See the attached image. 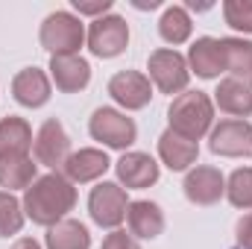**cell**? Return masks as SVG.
<instances>
[{
  "instance_id": "1",
  "label": "cell",
  "mask_w": 252,
  "mask_h": 249,
  "mask_svg": "<svg viewBox=\"0 0 252 249\" xmlns=\"http://www.w3.org/2000/svg\"><path fill=\"white\" fill-rule=\"evenodd\" d=\"M24 214L38 226H56L76 205V187L62 173H47L24 190Z\"/></svg>"
},
{
  "instance_id": "2",
  "label": "cell",
  "mask_w": 252,
  "mask_h": 249,
  "mask_svg": "<svg viewBox=\"0 0 252 249\" xmlns=\"http://www.w3.org/2000/svg\"><path fill=\"white\" fill-rule=\"evenodd\" d=\"M167 121H170V129L188 141H199L208 129H211V121H214V103L208 100V94L202 91H185L179 94L170 109H167Z\"/></svg>"
},
{
  "instance_id": "3",
  "label": "cell",
  "mask_w": 252,
  "mask_h": 249,
  "mask_svg": "<svg viewBox=\"0 0 252 249\" xmlns=\"http://www.w3.org/2000/svg\"><path fill=\"white\" fill-rule=\"evenodd\" d=\"M85 41V30L79 18L70 12H53L41 24V47L50 50L53 56H76V50Z\"/></svg>"
},
{
  "instance_id": "4",
  "label": "cell",
  "mask_w": 252,
  "mask_h": 249,
  "mask_svg": "<svg viewBox=\"0 0 252 249\" xmlns=\"http://www.w3.org/2000/svg\"><path fill=\"white\" fill-rule=\"evenodd\" d=\"M147 70H150V79L156 82V88L161 94H179L185 91L190 82V70H188V62L182 53L176 50H153L150 59H147Z\"/></svg>"
},
{
  "instance_id": "5",
  "label": "cell",
  "mask_w": 252,
  "mask_h": 249,
  "mask_svg": "<svg viewBox=\"0 0 252 249\" xmlns=\"http://www.w3.org/2000/svg\"><path fill=\"white\" fill-rule=\"evenodd\" d=\"M88 211H91V220L97 226L118 229L126 220V211H129L126 190L121 185H115V182H100L88 196Z\"/></svg>"
},
{
  "instance_id": "6",
  "label": "cell",
  "mask_w": 252,
  "mask_h": 249,
  "mask_svg": "<svg viewBox=\"0 0 252 249\" xmlns=\"http://www.w3.org/2000/svg\"><path fill=\"white\" fill-rule=\"evenodd\" d=\"M88 132L94 141H103L106 147L112 150H126L135 138H138V126L132 118H126L115 109H97L91 115V124H88Z\"/></svg>"
},
{
  "instance_id": "7",
  "label": "cell",
  "mask_w": 252,
  "mask_h": 249,
  "mask_svg": "<svg viewBox=\"0 0 252 249\" xmlns=\"http://www.w3.org/2000/svg\"><path fill=\"white\" fill-rule=\"evenodd\" d=\"M129 44V27L121 15H103L91 24L88 30V47L100 59H115L121 56Z\"/></svg>"
},
{
  "instance_id": "8",
  "label": "cell",
  "mask_w": 252,
  "mask_h": 249,
  "mask_svg": "<svg viewBox=\"0 0 252 249\" xmlns=\"http://www.w3.org/2000/svg\"><path fill=\"white\" fill-rule=\"evenodd\" d=\"M211 153L226 158H252V126L247 121H220L211 129Z\"/></svg>"
},
{
  "instance_id": "9",
  "label": "cell",
  "mask_w": 252,
  "mask_h": 249,
  "mask_svg": "<svg viewBox=\"0 0 252 249\" xmlns=\"http://www.w3.org/2000/svg\"><path fill=\"white\" fill-rule=\"evenodd\" d=\"M32 150H35V161L38 164L53 167V170L56 167H64V161L70 158V138H67L64 126L56 118L44 121L41 129H38V135H35Z\"/></svg>"
},
{
  "instance_id": "10",
  "label": "cell",
  "mask_w": 252,
  "mask_h": 249,
  "mask_svg": "<svg viewBox=\"0 0 252 249\" xmlns=\"http://www.w3.org/2000/svg\"><path fill=\"white\" fill-rule=\"evenodd\" d=\"M109 94H112V100L121 103L124 109L138 112V109H144V106L150 103L153 85H150V79H147L144 73H138V70H121V73H115V76L109 79Z\"/></svg>"
},
{
  "instance_id": "11",
  "label": "cell",
  "mask_w": 252,
  "mask_h": 249,
  "mask_svg": "<svg viewBox=\"0 0 252 249\" xmlns=\"http://www.w3.org/2000/svg\"><path fill=\"white\" fill-rule=\"evenodd\" d=\"M185 196H188L193 205H214L223 193H226V179L217 167H193L188 176H185Z\"/></svg>"
},
{
  "instance_id": "12",
  "label": "cell",
  "mask_w": 252,
  "mask_h": 249,
  "mask_svg": "<svg viewBox=\"0 0 252 249\" xmlns=\"http://www.w3.org/2000/svg\"><path fill=\"white\" fill-rule=\"evenodd\" d=\"M118 179L126 185V190H144V187L158 182V164L147 153H124L121 161L115 164Z\"/></svg>"
},
{
  "instance_id": "13",
  "label": "cell",
  "mask_w": 252,
  "mask_h": 249,
  "mask_svg": "<svg viewBox=\"0 0 252 249\" xmlns=\"http://www.w3.org/2000/svg\"><path fill=\"white\" fill-rule=\"evenodd\" d=\"M12 97L27 106V109H38L50 100V79L44 70L38 67H24L15 79H12Z\"/></svg>"
},
{
  "instance_id": "14",
  "label": "cell",
  "mask_w": 252,
  "mask_h": 249,
  "mask_svg": "<svg viewBox=\"0 0 252 249\" xmlns=\"http://www.w3.org/2000/svg\"><path fill=\"white\" fill-rule=\"evenodd\" d=\"M50 76H53L59 91L76 94L91 82V64L82 56H53L50 59Z\"/></svg>"
},
{
  "instance_id": "15",
  "label": "cell",
  "mask_w": 252,
  "mask_h": 249,
  "mask_svg": "<svg viewBox=\"0 0 252 249\" xmlns=\"http://www.w3.org/2000/svg\"><path fill=\"white\" fill-rule=\"evenodd\" d=\"M214 100H217L220 112L247 118V115H252V79H238V76L223 79L214 91Z\"/></svg>"
},
{
  "instance_id": "16",
  "label": "cell",
  "mask_w": 252,
  "mask_h": 249,
  "mask_svg": "<svg viewBox=\"0 0 252 249\" xmlns=\"http://www.w3.org/2000/svg\"><path fill=\"white\" fill-rule=\"evenodd\" d=\"M190 67L196 70V76L202 79H214L226 70V53H223V41L217 38H196L188 53Z\"/></svg>"
},
{
  "instance_id": "17",
  "label": "cell",
  "mask_w": 252,
  "mask_h": 249,
  "mask_svg": "<svg viewBox=\"0 0 252 249\" xmlns=\"http://www.w3.org/2000/svg\"><path fill=\"white\" fill-rule=\"evenodd\" d=\"M64 176L70 182H94L100 179L106 170H109V156L103 150H79V153H70V158L64 161Z\"/></svg>"
},
{
  "instance_id": "18",
  "label": "cell",
  "mask_w": 252,
  "mask_h": 249,
  "mask_svg": "<svg viewBox=\"0 0 252 249\" xmlns=\"http://www.w3.org/2000/svg\"><path fill=\"white\" fill-rule=\"evenodd\" d=\"M126 220H129V229L135 238H144V241H153L164 232V214L156 202L150 199H138V202H129V211H126Z\"/></svg>"
},
{
  "instance_id": "19",
  "label": "cell",
  "mask_w": 252,
  "mask_h": 249,
  "mask_svg": "<svg viewBox=\"0 0 252 249\" xmlns=\"http://www.w3.org/2000/svg\"><path fill=\"white\" fill-rule=\"evenodd\" d=\"M158 156L170 170H188L199 156V147H196V141H188V138L176 135L173 129H167L158 138Z\"/></svg>"
},
{
  "instance_id": "20",
  "label": "cell",
  "mask_w": 252,
  "mask_h": 249,
  "mask_svg": "<svg viewBox=\"0 0 252 249\" xmlns=\"http://www.w3.org/2000/svg\"><path fill=\"white\" fill-rule=\"evenodd\" d=\"M38 164H32L30 156H15V153H0V187H27L35 182Z\"/></svg>"
},
{
  "instance_id": "21",
  "label": "cell",
  "mask_w": 252,
  "mask_h": 249,
  "mask_svg": "<svg viewBox=\"0 0 252 249\" xmlns=\"http://www.w3.org/2000/svg\"><path fill=\"white\" fill-rule=\"evenodd\" d=\"M32 150V129L24 118H3L0 121V153H15V156H30Z\"/></svg>"
},
{
  "instance_id": "22",
  "label": "cell",
  "mask_w": 252,
  "mask_h": 249,
  "mask_svg": "<svg viewBox=\"0 0 252 249\" xmlns=\"http://www.w3.org/2000/svg\"><path fill=\"white\" fill-rule=\"evenodd\" d=\"M91 235L79 220H62L50 226L47 232V249H88Z\"/></svg>"
},
{
  "instance_id": "23",
  "label": "cell",
  "mask_w": 252,
  "mask_h": 249,
  "mask_svg": "<svg viewBox=\"0 0 252 249\" xmlns=\"http://www.w3.org/2000/svg\"><path fill=\"white\" fill-rule=\"evenodd\" d=\"M220 41H223V53H226V70L238 79H250L252 41H244V38H220Z\"/></svg>"
},
{
  "instance_id": "24",
  "label": "cell",
  "mask_w": 252,
  "mask_h": 249,
  "mask_svg": "<svg viewBox=\"0 0 252 249\" xmlns=\"http://www.w3.org/2000/svg\"><path fill=\"white\" fill-rule=\"evenodd\" d=\"M158 32L167 44H185L190 38V18L182 6H167L161 21H158Z\"/></svg>"
},
{
  "instance_id": "25",
  "label": "cell",
  "mask_w": 252,
  "mask_h": 249,
  "mask_svg": "<svg viewBox=\"0 0 252 249\" xmlns=\"http://www.w3.org/2000/svg\"><path fill=\"white\" fill-rule=\"evenodd\" d=\"M21 226H24V205L9 190H0V238L18 235Z\"/></svg>"
},
{
  "instance_id": "26",
  "label": "cell",
  "mask_w": 252,
  "mask_h": 249,
  "mask_svg": "<svg viewBox=\"0 0 252 249\" xmlns=\"http://www.w3.org/2000/svg\"><path fill=\"white\" fill-rule=\"evenodd\" d=\"M226 193H229V202L235 208H252V167H241L229 176V185H226Z\"/></svg>"
},
{
  "instance_id": "27",
  "label": "cell",
  "mask_w": 252,
  "mask_h": 249,
  "mask_svg": "<svg viewBox=\"0 0 252 249\" xmlns=\"http://www.w3.org/2000/svg\"><path fill=\"white\" fill-rule=\"evenodd\" d=\"M226 24L241 30V32H252V0H229L223 6Z\"/></svg>"
},
{
  "instance_id": "28",
  "label": "cell",
  "mask_w": 252,
  "mask_h": 249,
  "mask_svg": "<svg viewBox=\"0 0 252 249\" xmlns=\"http://www.w3.org/2000/svg\"><path fill=\"white\" fill-rule=\"evenodd\" d=\"M73 9L79 15H106L112 9V0H73Z\"/></svg>"
},
{
  "instance_id": "29",
  "label": "cell",
  "mask_w": 252,
  "mask_h": 249,
  "mask_svg": "<svg viewBox=\"0 0 252 249\" xmlns=\"http://www.w3.org/2000/svg\"><path fill=\"white\" fill-rule=\"evenodd\" d=\"M103 249H141V247L135 244L132 235H126V232H112V235L103 241Z\"/></svg>"
},
{
  "instance_id": "30",
  "label": "cell",
  "mask_w": 252,
  "mask_h": 249,
  "mask_svg": "<svg viewBox=\"0 0 252 249\" xmlns=\"http://www.w3.org/2000/svg\"><path fill=\"white\" fill-rule=\"evenodd\" d=\"M238 247L241 249H252V211L241 217L238 223Z\"/></svg>"
},
{
  "instance_id": "31",
  "label": "cell",
  "mask_w": 252,
  "mask_h": 249,
  "mask_svg": "<svg viewBox=\"0 0 252 249\" xmlns=\"http://www.w3.org/2000/svg\"><path fill=\"white\" fill-rule=\"evenodd\" d=\"M12 249H41V247H38V241H32V238H21Z\"/></svg>"
},
{
  "instance_id": "32",
  "label": "cell",
  "mask_w": 252,
  "mask_h": 249,
  "mask_svg": "<svg viewBox=\"0 0 252 249\" xmlns=\"http://www.w3.org/2000/svg\"><path fill=\"white\" fill-rule=\"evenodd\" d=\"M132 6L135 9H156V6H161V0H132Z\"/></svg>"
}]
</instances>
